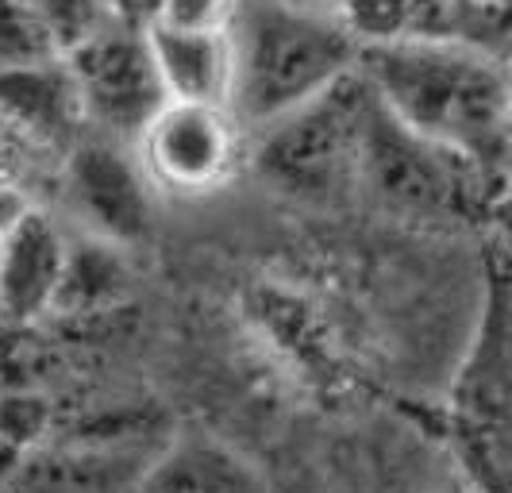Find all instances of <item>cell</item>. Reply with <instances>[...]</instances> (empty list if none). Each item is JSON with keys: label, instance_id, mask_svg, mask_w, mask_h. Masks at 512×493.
Listing matches in <instances>:
<instances>
[{"label": "cell", "instance_id": "obj_1", "mask_svg": "<svg viewBox=\"0 0 512 493\" xmlns=\"http://www.w3.org/2000/svg\"><path fill=\"white\" fill-rule=\"evenodd\" d=\"M359 74L397 124L497 182L509 151L505 62L455 43H382L362 51Z\"/></svg>", "mask_w": 512, "mask_h": 493}, {"label": "cell", "instance_id": "obj_2", "mask_svg": "<svg viewBox=\"0 0 512 493\" xmlns=\"http://www.w3.org/2000/svg\"><path fill=\"white\" fill-rule=\"evenodd\" d=\"M228 112L247 139L359 74L362 43L339 4H235Z\"/></svg>", "mask_w": 512, "mask_h": 493}, {"label": "cell", "instance_id": "obj_3", "mask_svg": "<svg viewBox=\"0 0 512 493\" xmlns=\"http://www.w3.org/2000/svg\"><path fill=\"white\" fill-rule=\"evenodd\" d=\"M451 447L474 493H512V270L489 266L486 301L447 393Z\"/></svg>", "mask_w": 512, "mask_h": 493}, {"label": "cell", "instance_id": "obj_4", "mask_svg": "<svg viewBox=\"0 0 512 493\" xmlns=\"http://www.w3.org/2000/svg\"><path fill=\"white\" fill-rule=\"evenodd\" d=\"M355 197L416 224L462 220L478 208L489 212L497 182L474 162L420 139L416 131L397 124L370 89L359 139V182Z\"/></svg>", "mask_w": 512, "mask_h": 493}, {"label": "cell", "instance_id": "obj_5", "mask_svg": "<svg viewBox=\"0 0 512 493\" xmlns=\"http://www.w3.org/2000/svg\"><path fill=\"white\" fill-rule=\"evenodd\" d=\"M366 104L370 85L355 74L328 97L247 139V170L266 189L297 205L332 208L355 201Z\"/></svg>", "mask_w": 512, "mask_h": 493}, {"label": "cell", "instance_id": "obj_6", "mask_svg": "<svg viewBox=\"0 0 512 493\" xmlns=\"http://www.w3.org/2000/svg\"><path fill=\"white\" fill-rule=\"evenodd\" d=\"M143 16L147 8H112L101 31L66 54L85 131L124 147H135L147 124L166 108Z\"/></svg>", "mask_w": 512, "mask_h": 493}, {"label": "cell", "instance_id": "obj_7", "mask_svg": "<svg viewBox=\"0 0 512 493\" xmlns=\"http://www.w3.org/2000/svg\"><path fill=\"white\" fill-rule=\"evenodd\" d=\"M58 197L81 235L135 251L154 228V185L135 158V147L85 135L66 155Z\"/></svg>", "mask_w": 512, "mask_h": 493}, {"label": "cell", "instance_id": "obj_8", "mask_svg": "<svg viewBox=\"0 0 512 493\" xmlns=\"http://www.w3.org/2000/svg\"><path fill=\"white\" fill-rule=\"evenodd\" d=\"M135 158L154 189L201 197L224 189L247 166V135L228 108L166 101L139 135Z\"/></svg>", "mask_w": 512, "mask_h": 493}, {"label": "cell", "instance_id": "obj_9", "mask_svg": "<svg viewBox=\"0 0 512 493\" xmlns=\"http://www.w3.org/2000/svg\"><path fill=\"white\" fill-rule=\"evenodd\" d=\"M235 4H151L143 35L166 101L228 108L235 51H231Z\"/></svg>", "mask_w": 512, "mask_h": 493}, {"label": "cell", "instance_id": "obj_10", "mask_svg": "<svg viewBox=\"0 0 512 493\" xmlns=\"http://www.w3.org/2000/svg\"><path fill=\"white\" fill-rule=\"evenodd\" d=\"M70 259V235L47 205H31L0 235V312L31 324L54 312Z\"/></svg>", "mask_w": 512, "mask_h": 493}, {"label": "cell", "instance_id": "obj_11", "mask_svg": "<svg viewBox=\"0 0 512 493\" xmlns=\"http://www.w3.org/2000/svg\"><path fill=\"white\" fill-rule=\"evenodd\" d=\"M131 493H270V486L235 443L189 428L154 455Z\"/></svg>", "mask_w": 512, "mask_h": 493}, {"label": "cell", "instance_id": "obj_12", "mask_svg": "<svg viewBox=\"0 0 512 493\" xmlns=\"http://www.w3.org/2000/svg\"><path fill=\"white\" fill-rule=\"evenodd\" d=\"M0 116L35 135L39 143H47L62 158L89 135L66 58L35 70L0 74Z\"/></svg>", "mask_w": 512, "mask_h": 493}, {"label": "cell", "instance_id": "obj_13", "mask_svg": "<svg viewBox=\"0 0 512 493\" xmlns=\"http://www.w3.org/2000/svg\"><path fill=\"white\" fill-rule=\"evenodd\" d=\"M131 251H120L93 235H70V259L62 274V289L54 312L62 316H89V312L116 309L131 293Z\"/></svg>", "mask_w": 512, "mask_h": 493}, {"label": "cell", "instance_id": "obj_14", "mask_svg": "<svg viewBox=\"0 0 512 493\" xmlns=\"http://www.w3.org/2000/svg\"><path fill=\"white\" fill-rule=\"evenodd\" d=\"M62 62L39 4H0V74Z\"/></svg>", "mask_w": 512, "mask_h": 493}, {"label": "cell", "instance_id": "obj_15", "mask_svg": "<svg viewBox=\"0 0 512 493\" xmlns=\"http://www.w3.org/2000/svg\"><path fill=\"white\" fill-rule=\"evenodd\" d=\"M24 208H31L24 197H16L12 189H4V185H0V235L8 232L16 220H20V212H24Z\"/></svg>", "mask_w": 512, "mask_h": 493}, {"label": "cell", "instance_id": "obj_16", "mask_svg": "<svg viewBox=\"0 0 512 493\" xmlns=\"http://www.w3.org/2000/svg\"><path fill=\"white\" fill-rule=\"evenodd\" d=\"M489 220L505 235H512V189H497V197L489 201Z\"/></svg>", "mask_w": 512, "mask_h": 493}, {"label": "cell", "instance_id": "obj_17", "mask_svg": "<svg viewBox=\"0 0 512 493\" xmlns=\"http://www.w3.org/2000/svg\"><path fill=\"white\" fill-rule=\"evenodd\" d=\"M497 185H501V189H512V147L505 151V162H501V174H497Z\"/></svg>", "mask_w": 512, "mask_h": 493}, {"label": "cell", "instance_id": "obj_18", "mask_svg": "<svg viewBox=\"0 0 512 493\" xmlns=\"http://www.w3.org/2000/svg\"><path fill=\"white\" fill-rule=\"evenodd\" d=\"M428 493H474L466 482H439V486H432Z\"/></svg>", "mask_w": 512, "mask_h": 493}, {"label": "cell", "instance_id": "obj_19", "mask_svg": "<svg viewBox=\"0 0 512 493\" xmlns=\"http://www.w3.org/2000/svg\"><path fill=\"white\" fill-rule=\"evenodd\" d=\"M505 135H509V147H512V66H509V104H505Z\"/></svg>", "mask_w": 512, "mask_h": 493}]
</instances>
